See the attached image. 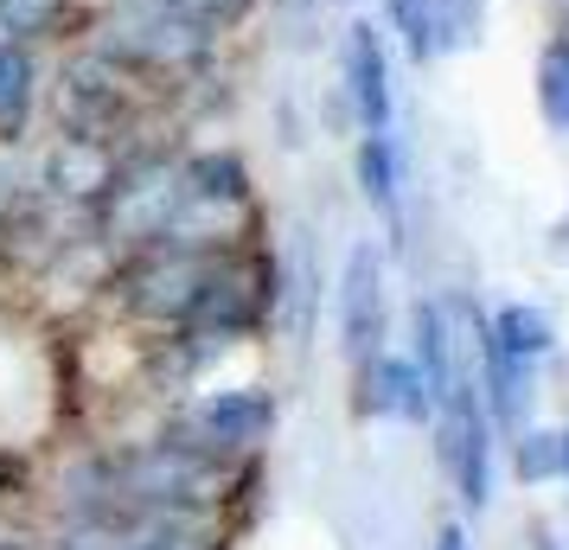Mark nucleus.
Wrapping results in <instances>:
<instances>
[{"instance_id":"nucleus-1","label":"nucleus","mask_w":569,"mask_h":550,"mask_svg":"<svg viewBox=\"0 0 569 550\" xmlns=\"http://www.w3.org/2000/svg\"><path fill=\"white\" fill-rule=\"evenodd\" d=\"M78 39L90 52H103L109 64H122L148 90L206 78L218 64V46H224V32H211L206 20L180 13L173 0H109V7H90Z\"/></svg>"},{"instance_id":"nucleus-2","label":"nucleus","mask_w":569,"mask_h":550,"mask_svg":"<svg viewBox=\"0 0 569 550\" xmlns=\"http://www.w3.org/2000/svg\"><path fill=\"white\" fill-rule=\"evenodd\" d=\"M390 340V289H385V250L378 243H352L346 269H339V346L346 366L378 359Z\"/></svg>"},{"instance_id":"nucleus-3","label":"nucleus","mask_w":569,"mask_h":550,"mask_svg":"<svg viewBox=\"0 0 569 550\" xmlns=\"http://www.w3.org/2000/svg\"><path fill=\"white\" fill-rule=\"evenodd\" d=\"M269 429H276V397L269 391H206L186 403L173 436L231 461V454H257L269 442Z\"/></svg>"},{"instance_id":"nucleus-4","label":"nucleus","mask_w":569,"mask_h":550,"mask_svg":"<svg viewBox=\"0 0 569 550\" xmlns=\"http://www.w3.org/2000/svg\"><path fill=\"white\" fill-rule=\"evenodd\" d=\"M339 83H346V103L359 134H390L397 129V83H390V46L385 27L352 20L339 39Z\"/></svg>"},{"instance_id":"nucleus-5","label":"nucleus","mask_w":569,"mask_h":550,"mask_svg":"<svg viewBox=\"0 0 569 550\" xmlns=\"http://www.w3.org/2000/svg\"><path fill=\"white\" fill-rule=\"evenodd\" d=\"M359 371V410L365 417H390V422H410V429H422V422H436V397H429V384H422V371L410 366V352H378V359H365Z\"/></svg>"},{"instance_id":"nucleus-6","label":"nucleus","mask_w":569,"mask_h":550,"mask_svg":"<svg viewBox=\"0 0 569 550\" xmlns=\"http://www.w3.org/2000/svg\"><path fill=\"white\" fill-rule=\"evenodd\" d=\"M410 366L422 371V384H429L436 403L461 378V333H455V308L441 294H422L410 308Z\"/></svg>"},{"instance_id":"nucleus-7","label":"nucleus","mask_w":569,"mask_h":550,"mask_svg":"<svg viewBox=\"0 0 569 550\" xmlns=\"http://www.w3.org/2000/svg\"><path fill=\"white\" fill-rule=\"evenodd\" d=\"M46 109V58L32 46H0V148H20Z\"/></svg>"},{"instance_id":"nucleus-8","label":"nucleus","mask_w":569,"mask_h":550,"mask_svg":"<svg viewBox=\"0 0 569 550\" xmlns=\"http://www.w3.org/2000/svg\"><path fill=\"white\" fill-rule=\"evenodd\" d=\"M352 180H359L365 206L397 231V224H403V148H397V134H359V148H352Z\"/></svg>"},{"instance_id":"nucleus-9","label":"nucleus","mask_w":569,"mask_h":550,"mask_svg":"<svg viewBox=\"0 0 569 550\" xmlns=\"http://www.w3.org/2000/svg\"><path fill=\"white\" fill-rule=\"evenodd\" d=\"M90 7L83 0H0V46H32L46 52L58 39H78Z\"/></svg>"},{"instance_id":"nucleus-10","label":"nucleus","mask_w":569,"mask_h":550,"mask_svg":"<svg viewBox=\"0 0 569 550\" xmlns=\"http://www.w3.org/2000/svg\"><path fill=\"white\" fill-rule=\"evenodd\" d=\"M487 327L499 333V346H506L512 359H525V366H543V359L557 352V320L543 314V308H531V301H506V308H492Z\"/></svg>"},{"instance_id":"nucleus-11","label":"nucleus","mask_w":569,"mask_h":550,"mask_svg":"<svg viewBox=\"0 0 569 550\" xmlns=\"http://www.w3.org/2000/svg\"><path fill=\"white\" fill-rule=\"evenodd\" d=\"M385 27L397 32V46L416 64L441 58V0H385Z\"/></svg>"},{"instance_id":"nucleus-12","label":"nucleus","mask_w":569,"mask_h":550,"mask_svg":"<svg viewBox=\"0 0 569 550\" xmlns=\"http://www.w3.org/2000/svg\"><path fill=\"white\" fill-rule=\"evenodd\" d=\"M538 116L543 129L569 134V32H550L538 52Z\"/></svg>"},{"instance_id":"nucleus-13","label":"nucleus","mask_w":569,"mask_h":550,"mask_svg":"<svg viewBox=\"0 0 569 550\" xmlns=\"http://www.w3.org/2000/svg\"><path fill=\"white\" fill-rule=\"evenodd\" d=\"M512 442H518L512 448V468H518L525 487H543V480H557V473H563V461H557V436H550V429H531V422H525Z\"/></svg>"},{"instance_id":"nucleus-14","label":"nucleus","mask_w":569,"mask_h":550,"mask_svg":"<svg viewBox=\"0 0 569 550\" xmlns=\"http://www.w3.org/2000/svg\"><path fill=\"white\" fill-rule=\"evenodd\" d=\"M487 39V0H441V58Z\"/></svg>"},{"instance_id":"nucleus-15","label":"nucleus","mask_w":569,"mask_h":550,"mask_svg":"<svg viewBox=\"0 0 569 550\" xmlns=\"http://www.w3.org/2000/svg\"><path fill=\"white\" fill-rule=\"evenodd\" d=\"M180 13H192V20H206L211 32H237L250 13H257V0H173Z\"/></svg>"},{"instance_id":"nucleus-16","label":"nucleus","mask_w":569,"mask_h":550,"mask_svg":"<svg viewBox=\"0 0 569 550\" xmlns=\"http://www.w3.org/2000/svg\"><path fill=\"white\" fill-rule=\"evenodd\" d=\"M436 550H473V544H467V524H455V519H448V524L436 531Z\"/></svg>"},{"instance_id":"nucleus-17","label":"nucleus","mask_w":569,"mask_h":550,"mask_svg":"<svg viewBox=\"0 0 569 550\" xmlns=\"http://www.w3.org/2000/svg\"><path fill=\"white\" fill-rule=\"evenodd\" d=\"M557 461H563V473H557V480H569V429L557 436Z\"/></svg>"}]
</instances>
